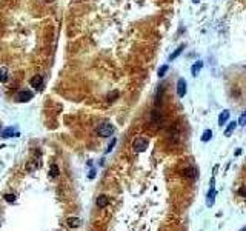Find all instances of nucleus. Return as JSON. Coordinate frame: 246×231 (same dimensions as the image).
<instances>
[{"mask_svg":"<svg viewBox=\"0 0 246 231\" xmlns=\"http://www.w3.org/2000/svg\"><path fill=\"white\" fill-rule=\"evenodd\" d=\"M114 131H115L114 125H111L108 122H103L97 126V134L100 137H111L112 134H114Z\"/></svg>","mask_w":246,"mask_h":231,"instance_id":"nucleus-1","label":"nucleus"},{"mask_svg":"<svg viewBox=\"0 0 246 231\" xmlns=\"http://www.w3.org/2000/svg\"><path fill=\"white\" fill-rule=\"evenodd\" d=\"M148 145H149L148 139H145V137H137L136 140H134V143H132V148H134L136 153H143V151H146Z\"/></svg>","mask_w":246,"mask_h":231,"instance_id":"nucleus-2","label":"nucleus"},{"mask_svg":"<svg viewBox=\"0 0 246 231\" xmlns=\"http://www.w3.org/2000/svg\"><path fill=\"white\" fill-rule=\"evenodd\" d=\"M215 196H217V191H215V179L212 177V180H211V186H209V191H208V196H206V205H208V207H212V205H214Z\"/></svg>","mask_w":246,"mask_h":231,"instance_id":"nucleus-3","label":"nucleus"},{"mask_svg":"<svg viewBox=\"0 0 246 231\" xmlns=\"http://www.w3.org/2000/svg\"><path fill=\"white\" fill-rule=\"evenodd\" d=\"M31 99H33V93H31L29 89H22V91H19V93H17V96H15V100L22 102V103L29 102Z\"/></svg>","mask_w":246,"mask_h":231,"instance_id":"nucleus-4","label":"nucleus"},{"mask_svg":"<svg viewBox=\"0 0 246 231\" xmlns=\"http://www.w3.org/2000/svg\"><path fill=\"white\" fill-rule=\"evenodd\" d=\"M177 94H179V97H185V94H186V80L185 79L177 80Z\"/></svg>","mask_w":246,"mask_h":231,"instance_id":"nucleus-5","label":"nucleus"},{"mask_svg":"<svg viewBox=\"0 0 246 231\" xmlns=\"http://www.w3.org/2000/svg\"><path fill=\"white\" fill-rule=\"evenodd\" d=\"M66 225L69 228H79L82 225V219L80 217H68L66 219Z\"/></svg>","mask_w":246,"mask_h":231,"instance_id":"nucleus-6","label":"nucleus"},{"mask_svg":"<svg viewBox=\"0 0 246 231\" xmlns=\"http://www.w3.org/2000/svg\"><path fill=\"white\" fill-rule=\"evenodd\" d=\"M17 136H20V134L17 133V130H15V126H9V128H6V130H3V133H2V137H17Z\"/></svg>","mask_w":246,"mask_h":231,"instance_id":"nucleus-7","label":"nucleus"},{"mask_svg":"<svg viewBox=\"0 0 246 231\" xmlns=\"http://www.w3.org/2000/svg\"><path fill=\"white\" fill-rule=\"evenodd\" d=\"M42 83H43L42 76H34V77L29 79V85H31V87H34V88H37V89L42 88Z\"/></svg>","mask_w":246,"mask_h":231,"instance_id":"nucleus-8","label":"nucleus"},{"mask_svg":"<svg viewBox=\"0 0 246 231\" xmlns=\"http://www.w3.org/2000/svg\"><path fill=\"white\" fill-rule=\"evenodd\" d=\"M108 202H109V199H108V196H105V194H100L97 197V200H95V203H97L99 208H105L106 205H108Z\"/></svg>","mask_w":246,"mask_h":231,"instance_id":"nucleus-9","label":"nucleus"},{"mask_svg":"<svg viewBox=\"0 0 246 231\" xmlns=\"http://www.w3.org/2000/svg\"><path fill=\"white\" fill-rule=\"evenodd\" d=\"M228 120H229V111H228V110H224V111H222V114L218 116V125L223 126Z\"/></svg>","mask_w":246,"mask_h":231,"instance_id":"nucleus-10","label":"nucleus"},{"mask_svg":"<svg viewBox=\"0 0 246 231\" xmlns=\"http://www.w3.org/2000/svg\"><path fill=\"white\" fill-rule=\"evenodd\" d=\"M9 80V73H8V68L2 66L0 68V82L2 83H6Z\"/></svg>","mask_w":246,"mask_h":231,"instance_id":"nucleus-11","label":"nucleus"},{"mask_svg":"<svg viewBox=\"0 0 246 231\" xmlns=\"http://www.w3.org/2000/svg\"><path fill=\"white\" fill-rule=\"evenodd\" d=\"M58 174H60L58 166L56 163H51V166H49V177H51V179H56V177H58Z\"/></svg>","mask_w":246,"mask_h":231,"instance_id":"nucleus-12","label":"nucleus"},{"mask_svg":"<svg viewBox=\"0 0 246 231\" xmlns=\"http://www.w3.org/2000/svg\"><path fill=\"white\" fill-rule=\"evenodd\" d=\"M237 125H238L237 122H231V123H229V125H228V128L224 130V136H226V137H229V136H231V134L235 131V128H237Z\"/></svg>","mask_w":246,"mask_h":231,"instance_id":"nucleus-13","label":"nucleus"},{"mask_svg":"<svg viewBox=\"0 0 246 231\" xmlns=\"http://www.w3.org/2000/svg\"><path fill=\"white\" fill-rule=\"evenodd\" d=\"M183 50H185V45H180V46L177 48V50H175V51L172 52V54L169 56V62H172L174 59H177V57L181 54V52H183Z\"/></svg>","mask_w":246,"mask_h":231,"instance_id":"nucleus-14","label":"nucleus"},{"mask_svg":"<svg viewBox=\"0 0 246 231\" xmlns=\"http://www.w3.org/2000/svg\"><path fill=\"white\" fill-rule=\"evenodd\" d=\"M202 66H203V62H197V63H194V65H192V68H191V74L192 76H197V74H199V71L202 69Z\"/></svg>","mask_w":246,"mask_h":231,"instance_id":"nucleus-15","label":"nucleus"},{"mask_svg":"<svg viewBox=\"0 0 246 231\" xmlns=\"http://www.w3.org/2000/svg\"><path fill=\"white\" fill-rule=\"evenodd\" d=\"M211 137H212V131H211V130H206L205 133H203V136H202V142L211 140Z\"/></svg>","mask_w":246,"mask_h":231,"instance_id":"nucleus-16","label":"nucleus"},{"mask_svg":"<svg viewBox=\"0 0 246 231\" xmlns=\"http://www.w3.org/2000/svg\"><path fill=\"white\" fill-rule=\"evenodd\" d=\"M168 69H169V66H168V65H162V66H160V68H158V73H157V74H158V77H163L165 74H166Z\"/></svg>","mask_w":246,"mask_h":231,"instance_id":"nucleus-17","label":"nucleus"},{"mask_svg":"<svg viewBox=\"0 0 246 231\" xmlns=\"http://www.w3.org/2000/svg\"><path fill=\"white\" fill-rule=\"evenodd\" d=\"M183 174L188 176V177H195V176H197V170H194V168H188V170H185Z\"/></svg>","mask_w":246,"mask_h":231,"instance_id":"nucleus-18","label":"nucleus"},{"mask_svg":"<svg viewBox=\"0 0 246 231\" xmlns=\"http://www.w3.org/2000/svg\"><path fill=\"white\" fill-rule=\"evenodd\" d=\"M115 143H117V139H112V140L109 142V145H108V148H106V153H111L112 148L115 147Z\"/></svg>","mask_w":246,"mask_h":231,"instance_id":"nucleus-19","label":"nucleus"},{"mask_svg":"<svg viewBox=\"0 0 246 231\" xmlns=\"http://www.w3.org/2000/svg\"><path fill=\"white\" fill-rule=\"evenodd\" d=\"M5 200L9 202V203H14L15 202V196L14 194H5Z\"/></svg>","mask_w":246,"mask_h":231,"instance_id":"nucleus-20","label":"nucleus"},{"mask_svg":"<svg viewBox=\"0 0 246 231\" xmlns=\"http://www.w3.org/2000/svg\"><path fill=\"white\" fill-rule=\"evenodd\" d=\"M238 125H242V126H245L246 125V112H243L242 116H240V119H238Z\"/></svg>","mask_w":246,"mask_h":231,"instance_id":"nucleus-21","label":"nucleus"},{"mask_svg":"<svg viewBox=\"0 0 246 231\" xmlns=\"http://www.w3.org/2000/svg\"><path fill=\"white\" fill-rule=\"evenodd\" d=\"M117 96H119V91H114V93H111V94L108 96L109 102H112V100H114V97H117Z\"/></svg>","mask_w":246,"mask_h":231,"instance_id":"nucleus-22","label":"nucleus"},{"mask_svg":"<svg viewBox=\"0 0 246 231\" xmlns=\"http://www.w3.org/2000/svg\"><path fill=\"white\" fill-rule=\"evenodd\" d=\"M238 194L242 196V197H246V186H243V188H240L238 190Z\"/></svg>","mask_w":246,"mask_h":231,"instance_id":"nucleus-23","label":"nucleus"},{"mask_svg":"<svg viewBox=\"0 0 246 231\" xmlns=\"http://www.w3.org/2000/svg\"><path fill=\"white\" fill-rule=\"evenodd\" d=\"M88 177H89V179H94V177H95V170H91L89 174H88Z\"/></svg>","mask_w":246,"mask_h":231,"instance_id":"nucleus-24","label":"nucleus"},{"mask_svg":"<svg viewBox=\"0 0 246 231\" xmlns=\"http://www.w3.org/2000/svg\"><path fill=\"white\" fill-rule=\"evenodd\" d=\"M192 2H194V3H199V2H200V0H192Z\"/></svg>","mask_w":246,"mask_h":231,"instance_id":"nucleus-25","label":"nucleus"},{"mask_svg":"<svg viewBox=\"0 0 246 231\" xmlns=\"http://www.w3.org/2000/svg\"><path fill=\"white\" fill-rule=\"evenodd\" d=\"M43 2H46V3H49V2H52V0H43Z\"/></svg>","mask_w":246,"mask_h":231,"instance_id":"nucleus-26","label":"nucleus"},{"mask_svg":"<svg viewBox=\"0 0 246 231\" xmlns=\"http://www.w3.org/2000/svg\"><path fill=\"white\" fill-rule=\"evenodd\" d=\"M240 231H246V228H242V230H240Z\"/></svg>","mask_w":246,"mask_h":231,"instance_id":"nucleus-27","label":"nucleus"}]
</instances>
